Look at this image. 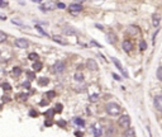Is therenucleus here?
Segmentation results:
<instances>
[{"label": "nucleus", "instance_id": "423d86ee", "mask_svg": "<svg viewBox=\"0 0 162 137\" xmlns=\"http://www.w3.org/2000/svg\"><path fill=\"white\" fill-rule=\"evenodd\" d=\"M112 62L115 65V67H116V69H118V70H119L122 74H123V76H124V77H128V72L124 70V67H123V66H122V64H120V61L118 60V58H115V57H112Z\"/></svg>", "mask_w": 162, "mask_h": 137}, {"label": "nucleus", "instance_id": "20e7f679", "mask_svg": "<svg viewBox=\"0 0 162 137\" xmlns=\"http://www.w3.org/2000/svg\"><path fill=\"white\" fill-rule=\"evenodd\" d=\"M14 46L16 48H28L29 47V41H27L26 38H16L14 41Z\"/></svg>", "mask_w": 162, "mask_h": 137}, {"label": "nucleus", "instance_id": "393cba45", "mask_svg": "<svg viewBox=\"0 0 162 137\" xmlns=\"http://www.w3.org/2000/svg\"><path fill=\"white\" fill-rule=\"evenodd\" d=\"M20 74H22V69H20V67H14L13 69V75H15V76H18V75H20Z\"/></svg>", "mask_w": 162, "mask_h": 137}, {"label": "nucleus", "instance_id": "ddd939ff", "mask_svg": "<svg viewBox=\"0 0 162 137\" xmlns=\"http://www.w3.org/2000/svg\"><path fill=\"white\" fill-rule=\"evenodd\" d=\"M160 22H161V17H160V14H153L152 15V24H153V27H158L160 26Z\"/></svg>", "mask_w": 162, "mask_h": 137}, {"label": "nucleus", "instance_id": "4be33fe9", "mask_svg": "<svg viewBox=\"0 0 162 137\" xmlns=\"http://www.w3.org/2000/svg\"><path fill=\"white\" fill-rule=\"evenodd\" d=\"M139 50H140V51H146V50H147V42H146L144 40H142V41L139 42Z\"/></svg>", "mask_w": 162, "mask_h": 137}, {"label": "nucleus", "instance_id": "e433bc0d", "mask_svg": "<svg viewBox=\"0 0 162 137\" xmlns=\"http://www.w3.org/2000/svg\"><path fill=\"white\" fill-rule=\"evenodd\" d=\"M95 27H96L98 29H101V31L104 29V27H103V26H100V24H95Z\"/></svg>", "mask_w": 162, "mask_h": 137}, {"label": "nucleus", "instance_id": "72a5a7b5", "mask_svg": "<svg viewBox=\"0 0 162 137\" xmlns=\"http://www.w3.org/2000/svg\"><path fill=\"white\" fill-rule=\"evenodd\" d=\"M112 75H113V77H114V79H115L116 81H122V77H120V76H118L116 74H112Z\"/></svg>", "mask_w": 162, "mask_h": 137}, {"label": "nucleus", "instance_id": "ea45409f", "mask_svg": "<svg viewBox=\"0 0 162 137\" xmlns=\"http://www.w3.org/2000/svg\"><path fill=\"white\" fill-rule=\"evenodd\" d=\"M30 2H33V3H37V4H40V3H42V0H30Z\"/></svg>", "mask_w": 162, "mask_h": 137}, {"label": "nucleus", "instance_id": "79ce46f5", "mask_svg": "<svg viewBox=\"0 0 162 137\" xmlns=\"http://www.w3.org/2000/svg\"><path fill=\"white\" fill-rule=\"evenodd\" d=\"M46 126H52V121H46Z\"/></svg>", "mask_w": 162, "mask_h": 137}, {"label": "nucleus", "instance_id": "b1692460", "mask_svg": "<svg viewBox=\"0 0 162 137\" xmlns=\"http://www.w3.org/2000/svg\"><path fill=\"white\" fill-rule=\"evenodd\" d=\"M2 88H3L5 91H9V90H12V85H10L9 83H3V84H2Z\"/></svg>", "mask_w": 162, "mask_h": 137}, {"label": "nucleus", "instance_id": "9b49d317", "mask_svg": "<svg viewBox=\"0 0 162 137\" xmlns=\"http://www.w3.org/2000/svg\"><path fill=\"white\" fill-rule=\"evenodd\" d=\"M54 4L53 3H47V4H42V5H39V10H42V12H48L51 9H53Z\"/></svg>", "mask_w": 162, "mask_h": 137}, {"label": "nucleus", "instance_id": "7c9ffc66", "mask_svg": "<svg viewBox=\"0 0 162 137\" xmlns=\"http://www.w3.org/2000/svg\"><path fill=\"white\" fill-rule=\"evenodd\" d=\"M62 104H57L56 105V109H54V112H62Z\"/></svg>", "mask_w": 162, "mask_h": 137}, {"label": "nucleus", "instance_id": "c756f323", "mask_svg": "<svg viewBox=\"0 0 162 137\" xmlns=\"http://www.w3.org/2000/svg\"><path fill=\"white\" fill-rule=\"evenodd\" d=\"M19 99H22V100H27V99H28V94H26V93L19 94Z\"/></svg>", "mask_w": 162, "mask_h": 137}, {"label": "nucleus", "instance_id": "39448f33", "mask_svg": "<svg viewBox=\"0 0 162 137\" xmlns=\"http://www.w3.org/2000/svg\"><path fill=\"white\" fill-rule=\"evenodd\" d=\"M52 69H53V72H56V74H62L66 69V65H65L64 61H56L53 64Z\"/></svg>", "mask_w": 162, "mask_h": 137}, {"label": "nucleus", "instance_id": "6ab92c4d", "mask_svg": "<svg viewBox=\"0 0 162 137\" xmlns=\"http://www.w3.org/2000/svg\"><path fill=\"white\" fill-rule=\"evenodd\" d=\"M48 83H50V80L47 79V77H40V79L38 80V85L39 86H46Z\"/></svg>", "mask_w": 162, "mask_h": 137}, {"label": "nucleus", "instance_id": "5701e85b", "mask_svg": "<svg viewBox=\"0 0 162 137\" xmlns=\"http://www.w3.org/2000/svg\"><path fill=\"white\" fill-rule=\"evenodd\" d=\"M6 38H8V36H6L4 32L0 31V43H4V42L6 41Z\"/></svg>", "mask_w": 162, "mask_h": 137}, {"label": "nucleus", "instance_id": "c03bdc74", "mask_svg": "<svg viewBox=\"0 0 162 137\" xmlns=\"http://www.w3.org/2000/svg\"><path fill=\"white\" fill-rule=\"evenodd\" d=\"M29 114H32V115H37V113H36V112H33V110H32V112H29Z\"/></svg>", "mask_w": 162, "mask_h": 137}, {"label": "nucleus", "instance_id": "2eb2a0df", "mask_svg": "<svg viewBox=\"0 0 162 137\" xmlns=\"http://www.w3.org/2000/svg\"><path fill=\"white\" fill-rule=\"evenodd\" d=\"M124 137H137L136 136V131L133 127H128L124 132Z\"/></svg>", "mask_w": 162, "mask_h": 137}, {"label": "nucleus", "instance_id": "4468645a", "mask_svg": "<svg viewBox=\"0 0 162 137\" xmlns=\"http://www.w3.org/2000/svg\"><path fill=\"white\" fill-rule=\"evenodd\" d=\"M74 79H75V81H77V83H82V81H84V74L81 72V71H76L75 75H74Z\"/></svg>", "mask_w": 162, "mask_h": 137}, {"label": "nucleus", "instance_id": "9d476101", "mask_svg": "<svg viewBox=\"0 0 162 137\" xmlns=\"http://www.w3.org/2000/svg\"><path fill=\"white\" fill-rule=\"evenodd\" d=\"M68 8H70V10H71L72 13H78V12L82 10V5H81L80 3H72Z\"/></svg>", "mask_w": 162, "mask_h": 137}, {"label": "nucleus", "instance_id": "a19ab883", "mask_svg": "<svg viewBox=\"0 0 162 137\" xmlns=\"http://www.w3.org/2000/svg\"><path fill=\"white\" fill-rule=\"evenodd\" d=\"M23 86H24V88H29V83H28V81H27V83H24V84H23Z\"/></svg>", "mask_w": 162, "mask_h": 137}, {"label": "nucleus", "instance_id": "f3484780", "mask_svg": "<svg viewBox=\"0 0 162 137\" xmlns=\"http://www.w3.org/2000/svg\"><path fill=\"white\" fill-rule=\"evenodd\" d=\"M74 123L78 127H84L85 126V121L82 118H80V117H76V118H74Z\"/></svg>", "mask_w": 162, "mask_h": 137}, {"label": "nucleus", "instance_id": "2f4dec72", "mask_svg": "<svg viewBox=\"0 0 162 137\" xmlns=\"http://www.w3.org/2000/svg\"><path fill=\"white\" fill-rule=\"evenodd\" d=\"M58 9H65L66 8V5H65V3H57V5H56Z\"/></svg>", "mask_w": 162, "mask_h": 137}, {"label": "nucleus", "instance_id": "a878e982", "mask_svg": "<svg viewBox=\"0 0 162 137\" xmlns=\"http://www.w3.org/2000/svg\"><path fill=\"white\" fill-rule=\"evenodd\" d=\"M89 99H90V102H98V99H99V94H92V95H90L89 96Z\"/></svg>", "mask_w": 162, "mask_h": 137}, {"label": "nucleus", "instance_id": "412c9836", "mask_svg": "<svg viewBox=\"0 0 162 137\" xmlns=\"http://www.w3.org/2000/svg\"><path fill=\"white\" fill-rule=\"evenodd\" d=\"M28 58H29V60H32V61H37L38 58H39V56H38V53L32 52V53H29V55H28Z\"/></svg>", "mask_w": 162, "mask_h": 137}, {"label": "nucleus", "instance_id": "cd10ccee", "mask_svg": "<svg viewBox=\"0 0 162 137\" xmlns=\"http://www.w3.org/2000/svg\"><path fill=\"white\" fill-rule=\"evenodd\" d=\"M36 29H37V31H38L39 33H40V34H42V36H48V34H47V33H46V32L43 31V28L40 27V26H36Z\"/></svg>", "mask_w": 162, "mask_h": 137}, {"label": "nucleus", "instance_id": "7ed1b4c3", "mask_svg": "<svg viewBox=\"0 0 162 137\" xmlns=\"http://www.w3.org/2000/svg\"><path fill=\"white\" fill-rule=\"evenodd\" d=\"M91 133L94 134V137H101V134H103V126L100 123L91 124Z\"/></svg>", "mask_w": 162, "mask_h": 137}, {"label": "nucleus", "instance_id": "6e6552de", "mask_svg": "<svg viewBox=\"0 0 162 137\" xmlns=\"http://www.w3.org/2000/svg\"><path fill=\"white\" fill-rule=\"evenodd\" d=\"M86 67L90 71H96L99 69V66H98V64H96V61L94 60V58H89L88 62H86Z\"/></svg>", "mask_w": 162, "mask_h": 137}, {"label": "nucleus", "instance_id": "473e14b6", "mask_svg": "<svg viewBox=\"0 0 162 137\" xmlns=\"http://www.w3.org/2000/svg\"><path fill=\"white\" fill-rule=\"evenodd\" d=\"M8 5V3L5 2V0H0V8H5Z\"/></svg>", "mask_w": 162, "mask_h": 137}, {"label": "nucleus", "instance_id": "1a4fd4ad", "mask_svg": "<svg viewBox=\"0 0 162 137\" xmlns=\"http://www.w3.org/2000/svg\"><path fill=\"white\" fill-rule=\"evenodd\" d=\"M122 47H123L124 52L129 53V52L132 51V48H133V43H132V41H129V40H126V41H123V43H122Z\"/></svg>", "mask_w": 162, "mask_h": 137}, {"label": "nucleus", "instance_id": "f257e3e1", "mask_svg": "<svg viewBox=\"0 0 162 137\" xmlns=\"http://www.w3.org/2000/svg\"><path fill=\"white\" fill-rule=\"evenodd\" d=\"M105 112H106L109 115H112V117H116V115L120 114L122 108H120V105L116 104L115 102H109V103H106V105H105Z\"/></svg>", "mask_w": 162, "mask_h": 137}, {"label": "nucleus", "instance_id": "58836bf2", "mask_svg": "<svg viewBox=\"0 0 162 137\" xmlns=\"http://www.w3.org/2000/svg\"><path fill=\"white\" fill-rule=\"evenodd\" d=\"M58 124H60V126H62V127H65V126H66V123H65L64 121H60V122H58Z\"/></svg>", "mask_w": 162, "mask_h": 137}, {"label": "nucleus", "instance_id": "c9c22d12", "mask_svg": "<svg viewBox=\"0 0 162 137\" xmlns=\"http://www.w3.org/2000/svg\"><path fill=\"white\" fill-rule=\"evenodd\" d=\"M108 129H109V131H108V137H110V133H112V134H113V132H114V131H113V129H114V128H113V127H109V128H108Z\"/></svg>", "mask_w": 162, "mask_h": 137}, {"label": "nucleus", "instance_id": "f03ea898", "mask_svg": "<svg viewBox=\"0 0 162 137\" xmlns=\"http://www.w3.org/2000/svg\"><path fill=\"white\" fill-rule=\"evenodd\" d=\"M118 123H119V126L122 128H124V129H127L128 127H130V118H129V115H127V114L122 115L120 118L118 119Z\"/></svg>", "mask_w": 162, "mask_h": 137}, {"label": "nucleus", "instance_id": "dca6fc26", "mask_svg": "<svg viewBox=\"0 0 162 137\" xmlns=\"http://www.w3.org/2000/svg\"><path fill=\"white\" fill-rule=\"evenodd\" d=\"M52 41H54L56 43H60V45H66V41H64L62 37H61V36H57V34L52 36Z\"/></svg>", "mask_w": 162, "mask_h": 137}, {"label": "nucleus", "instance_id": "a211bd4d", "mask_svg": "<svg viewBox=\"0 0 162 137\" xmlns=\"http://www.w3.org/2000/svg\"><path fill=\"white\" fill-rule=\"evenodd\" d=\"M42 67H43L42 62L34 61V64H33V70H34V72H36V71H40V70H42Z\"/></svg>", "mask_w": 162, "mask_h": 137}, {"label": "nucleus", "instance_id": "4c0bfd02", "mask_svg": "<svg viewBox=\"0 0 162 137\" xmlns=\"http://www.w3.org/2000/svg\"><path fill=\"white\" fill-rule=\"evenodd\" d=\"M0 19H2V21H6V17L4 14H0Z\"/></svg>", "mask_w": 162, "mask_h": 137}, {"label": "nucleus", "instance_id": "bb28decb", "mask_svg": "<svg viewBox=\"0 0 162 137\" xmlns=\"http://www.w3.org/2000/svg\"><path fill=\"white\" fill-rule=\"evenodd\" d=\"M27 75H28V79H29V81L36 79V74H34V71H28V72H27Z\"/></svg>", "mask_w": 162, "mask_h": 137}, {"label": "nucleus", "instance_id": "f704fd0d", "mask_svg": "<svg viewBox=\"0 0 162 137\" xmlns=\"http://www.w3.org/2000/svg\"><path fill=\"white\" fill-rule=\"evenodd\" d=\"M47 96H48V98H53V96H54V91H48V93H47Z\"/></svg>", "mask_w": 162, "mask_h": 137}, {"label": "nucleus", "instance_id": "c85d7f7f", "mask_svg": "<svg viewBox=\"0 0 162 137\" xmlns=\"http://www.w3.org/2000/svg\"><path fill=\"white\" fill-rule=\"evenodd\" d=\"M157 79L162 80V67L161 66H158V69H157Z\"/></svg>", "mask_w": 162, "mask_h": 137}, {"label": "nucleus", "instance_id": "37998d69", "mask_svg": "<svg viewBox=\"0 0 162 137\" xmlns=\"http://www.w3.org/2000/svg\"><path fill=\"white\" fill-rule=\"evenodd\" d=\"M3 99H4V102H8V100H9V98H8V96H4Z\"/></svg>", "mask_w": 162, "mask_h": 137}, {"label": "nucleus", "instance_id": "f8f14e48", "mask_svg": "<svg viewBox=\"0 0 162 137\" xmlns=\"http://www.w3.org/2000/svg\"><path fill=\"white\" fill-rule=\"evenodd\" d=\"M106 41H108L109 43L114 45V43L116 42V36H115L113 32H109V33L106 34Z\"/></svg>", "mask_w": 162, "mask_h": 137}, {"label": "nucleus", "instance_id": "0eeeda50", "mask_svg": "<svg viewBox=\"0 0 162 137\" xmlns=\"http://www.w3.org/2000/svg\"><path fill=\"white\" fill-rule=\"evenodd\" d=\"M153 104H154V108H156L158 112L162 110V96H161V95H156V96L153 98Z\"/></svg>", "mask_w": 162, "mask_h": 137}, {"label": "nucleus", "instance_id": "aec40b11", "mask_svg": "<svg viewBox=\"0 0 162 137\" xmlns=\"http://www.w3.org/2000/svg\"><path fill=\"white\" fill-rule=\"evenodd\" d=\"M64 32H65L66 34H68V36H70V34H76V33H77L72 27H65V28H64Z\"/></svg>", "mask_w": 162, "mask_h": 137}]
</instances>
